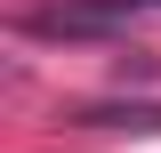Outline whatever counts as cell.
I'll return each instance as SVG.
<instances>
[{
	"label": "cell",
	"mask_w": 161,
	"mask_h": 153,
	"mask_svg": "<svg viewBox=\"0 0 161 153\" xmlns=\"http://www.w3.org/2000/svg\"><path fill=\"white\" fill-rule=\"evenodd\" d=\"M161 0H64V8H48V16H24V32L40 40H64V32H113V24L129 16H153Z\"/></svg>",
	"instance_id": "cell-1"
},
{
	"label": "cell",
	"mask_w": 161,
	"mask_h": 153,
	"mask_svg": "<svg viewBox=\"0 0 161 153\" xmlns=\"http://www.w3.org/2000/svg\"><path fill=\"white\" fill-rule=\"evenodd\" d=\"M73 121H89V129H161V105H80Z\"/></svg>",
	"instance_id": "cell-2"
}]
</instances>
